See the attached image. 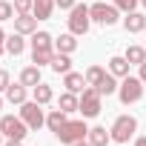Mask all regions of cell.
Segmentation results:
<instances>
[{"instance_id": "9c48e42d", "label": "cell", "mask_w": 146, "mask_h": 146, "mask_svg": "<svg viewBox=\"0 0 146 146\" xmlns=\"http://www.w3.org/2000/svg\"><path fill=\"white\" fill-rule=\"evenodd\" d=\"M123 29L129 32V35H137V32H146V15L143 12H129L126 17H123Z\"/></svg>"}, {"instance_id": "603a6c76", "label": "cell", "mask_w": 146, "mask_h": 146, "mask_svg": "<svg viewBox=\"0 0 146 146\" xmlns=\"http://www.w3.org/2000/svg\"><path fill=\"white\" fill-rule=\"evenodd\" d=\"M117 86H120V83H117V78L112 75V72H106V78H103V80H100L95 89H98L103 98H109V95H117Z\"/></svg>"}, {"instance_id": "3957f363", "label": "cell", "mask_w": 146, "mask_h": 146, "mask_svg": "<svg viewBox=\"0 0 146 146\" xmlns=\"http://www.w3.org/2000/svg\"><path fill=\"white\" fill-rule=\"evenodd\" d=\"M89 15H92V23H100V26H115L120 20V9L106 0H95L89 6Z\"/></svg>"}, {"instance_id": "9a60e30c", "label": "cell", "mask_w": 146, "mask_h": 146, "mask_svg": "<svg viewBox=\"0 0 146 146\" xmlns=\"http://www.w3.org/2000/svg\"><path fill=\"white\" fill-rule=\"evenodd\" d=\"M86 140L92 146H109L112 143V132H106V126H92L89 135H86Z\"/></svg>"}, {"instance_id": "4dcf8cb0", "label": "cell", "mask_w": 146, "mask_h": 146, "mask_svg": "<svg viewBox=\"0 0 146 146\" xmlns=\"http://www.w3.org/2000/svg\"><path fill=\"white\" fill-rule=\"evenodd\" d=\"M9 83H12V80H9V72H6V69H0V95L9 89Z\"/></svg>"}, {"instance_id": "7a4b0ae2", "label": "cell", "mask_w": 146, "mask_h": 146, "mask_svg": "<svg viewBox=\"0 0 146 146\" xmlns=\"http://www.w3.org/2000/svg\"><path fill=\"white\" fill-rule=\"evenodd\" d=\"M109 132H112V143H129L137 132V117L135 115H117Z\"/></svg>"}, {"instance_id": "44dd1931", "label": "cell", "mask_w": 146, "mask_h": 146, "mask_svg": "<svg viewBox=\"0 0 146 146\" xmlns=\"http://www.w3.org/2000/svg\"><path fill=\"white\" fill-rule=\"evenodd\" d=\"M54 9H57V3H54V0H35V9H32V15H35L37 20H49Z\"/></svg>"}, {"instance_id": "4fadbf2b", "label": "cell", "mask_w": 146, "mask_h": 146, "mask_svg": "<svg viewBox=\"0 0 146 146\" xmlns=\"http://www.w3.org/2000/svg\"><path fill=\"white\" fill-rule=\"evenodd\" d=\"M57 109H63L66 115H75L78 109H80V95H75V92H63L60 95V100H57Z\"/></svg>"}, {"instance_id": "e575fe53", "label": "cell", "mask_w": 146, "mask_h": 146, "mask_svg": "<svg viewBox=\"0 0 146 146\" xmlns=\"http://www.w3.org/2000/svg\"><path fill=\"white\" fill-rule=\"evenodd\" d=\"M6 37H9V35L3 32V26H0V43H3V46H6Z\"/></svg>"}, {"instance_id": "8992f818", "label": "cell", "mask_w": 146, "mask_h": 146, "mask_svg": "<svg viewBox=\"0 0 146 146\" xmlns=\"http://www.w3.org/2000/svg\"><path fill=\"white\" fill-rule=\"evenodd\" d=\"M100 109H103V95H100L95 86H86V89L80 92V109H78V112L89 120V117H98Z\"/></svg>"}, {"instance_id": "cb8c5ba5", "label": "cell", "mask_w": 146, "mask_h": 146, "mask_svg": "<svg viewBox=\"0 0 146 146\" xmlns=\"http://www.w3.org/2000/svg\"><path fill=\"white\" fill-rule=\"evenodd\" d=\"M29 43H32V49H54V37H52L49 32H43V29L35 32Z\"/></svg>"}, {"instance_id": "484cf974", "label": "cell", "mask_w": 146, "mask_h": 146, "mask_svg": "<svg viewBox=\"0 0 146 146\" xmlns=\"http://www.w3.org/2000/svg\"><path fill=\"white\" fill-rule=\"evenodd\" d=\"M83 75H86V83H89V86H98V83L106 78V69H103V66H98V63H92V66L83 72Z\"/></svg>"}, {"instance_id": "74e56055", "label": "cell", "mask_w": 146, "mask_h": 146, "mask_svg": "<svg viewBox=\"0 0 146 146\" xmlns=\"http://www.w3.org/2000/svg\"><path fill=\"white\" fill-rule=\"evenodd\" d=\"M0 146H3V132H0Z\"/></svg>"}, {"instance_id": "83f0119b", "label": "cell", "mask_w": 146, "mask_h": 146, "mask_svg": "<svg viewBox=\"0 0 146 146\" xmlns=\"http://www.w3.org/2000/svg\"><path fill=\"white\" fill-rule=\"evenodd\" d=\"M15 15H32V9H35V0H15Z\"/></svg>"}, {"instance_id": "8d00e7d4", "label": "cell", "mask_w": 146, "mask_h": 146, "mask_svg": "<svg viewBox=\"0 0 146 146\" xmlns=\"http://www.w3.org/2000/svg\"><path fill=\"white\" fill-rule=\"evenodd\" d=\"M6 146H23L20 140H6Z\"/></svg>"}, {"instance_id": "d4e9b609", "label": "cell", "mask_w": 146, "mask_h": 146, "mask_svg": "<svg viewBox=\"0 0 146 146\" xmlns=\"http://www.w3.org/2000/svg\"><path fill=\"white\" fill-rule=\"evenodd\" d=\"M52 57H54V49H32V63L35 66H49L52 63Z\"/></svg>"}, {"instance_id": "4316f807", "label": "cell", "mask_w": 146, "mask_h": 146, "mask_svg": "<svg viewBox=\"0 0 146 146\" xmlns=\"http://www.w3.org/2000/svg\"><path fill=\"white\" fill-rule=\"evenodd\" d=\"M123 57H126V60H129L132 66H140V63L146 60V49H143V46H129Z\"/></svg>"}, {"instance_id": "f1b7e54d", "label": "cell", "mask_w": 146, "mask_h": 146, "mask_svg": "<svg viewBox=\"0 0 146 146\" xmlns=\"http://www.w3.org/2000/svg\"><path fill=\"white\" fill-rule=\"evenodd\" d=\"M15 17V6L9 3V0H0V23H6Z\"/></svg>"}, {"instance_id": "ffe728a7", "label": "cell", "mask_w": 146, "mask_h": 146, "mask_svg": "<svg viewBox=\"0 0 146 146\" xmlns=\"http://www.w3.org/2000/svg\"><path fill=\"white\" fill-rule=\"evenodd\" d=\"M66 120H69V115H66L63 109H52V112L46 115V126H49V132H52V135H54V132H60Z\"/></svg>"}, {"instance_id": "7c38bea8", "label": "cell", "mask_w": 146, "mask_h": 146, "mask_svg": "<svg viewBox=\"0 0 146 146\" xmlns=\"http://www.w3.org/2000/svg\"><path fill=\"white\" fill-rule=\"evenodd\" d=\"M6 100L15 103V106L26 103V100H29V86H23V83H9V89H6Z\"/></svg>"}, {"instance_id": "8fae6325", "label": "cell", "mask_w": 146, "mask_h": 146, "mask_svg": "<svg viewBox=\"0 0 146 146\" xmlns=\"http://www.w3.org/2000/svg\"><path fill=\"white\" fill-rule=\"evenodd\" d=\"M63 86H66L69 92L80 95L89 83H86V75H80V72H66V75H63Z\"/></svg>"}, {"instance_id": "f35d334b", "label": "cell", "mask_w": 146, "mask_h": 146, "mask_svg": "<svg viewBox=\"0 0 146 146\" xmlns=\"http://www.w3.org/2000/svg\"><path fill=\"white\" fill-rule=\"evenodd\" d=\"M140 6H143V9H146V0H140Z\"/></svg>"}, {"instance_id": "5bb4252c", "label": "cell", "mask_w": 146, "mask_h": 146, "mask_svg": "<svg viewBox=\"0 0 146 146\" xmlns=\"http://www.w3.org/2000/svg\"><path fill=\"white\" fill-rule=\"evenodd\" d=\"M54 52H63V54H72V52H78V35L66 32V35L54 37Z\"/></svg>"}, {"instance_id": "ba28073f", "label": "cell", "mask_w": 146, "mask_h": 146, "mask_svg": "<svg viewBox=\"0 0 146 146\" xmlns=\"http://www.w3.org/2000/svg\"><path fill=\"white\" fill-rule=\"evenodd\" d=\"M20 117H23V123H26L32 132H37V129L46 126V112H43V106H40L37 100H26V103H20Z\"/></svg>"}, {"instance_id": "d590c367", "label": "cell", "mask_w": 146, "mask_h": 146, "mask_svg": "<svg viewBox=\"0 0 146 146\" xmlns=\"http://www.w3.org/2000/svg\"><path fill=\"white\" fill-rule=\"evenodd\" d=\"M72 146H92V143H89V140L83 137V140H78V143H72Z\"/></svg>"}, {"instance_id": "1f68e13d", "label": "cell", "mask_w": 146, "mask_h": 146, "mask_svg": "<svg viewBox=\"0 0 146 146\" xmlns=\"http://www.w3.org/2000/svg\"><path fill=\"white\" fill-rule=\"evenodd\" d=\"M54 3H57V9H63V12H72V9L78 6V0H54Z\"/></svg>"}, {"instance_id": "52a82bcc", "label": "cell", "mask_w": 146, "mask_h": 146, "mask_svg": "<svg viewBox=\"0 0 146 146\" xmlns=\"http://www.w3.org/2000/svg\"><path fill=\"white\" fill-rule=\"evenodd\" d=\"M0 132H3L6 140H20V143H23V137H26L32 129L23 123L20 115H17V117H15V115H3V117H0Z\"/></svg>"}, {"instance_id": "7402d4cb", "label": "cell", "mask_w": 146, "mask_h": 146, "mask_svg": "<svg viewBox=\"0 0 146 146\" xmlns=\"http://www.w3.org/2000/svg\"><path fill=\"white\" fill-rule=\"evenodd\" d=\"M52 72H57V75H66V72H72V54H63V52H54L52 57Z\"/></svg>"}, {"instance_id": "ac0fdd59", "label": "cell", "mask_w": 146, "mask_h": 146, "mask_svg": "<svg viewBox=\"0 0 146 146\" xmlns=\"http://www.w3.org/2000/svg\"><path fill=\"white\" fill-rule=\"evenodd\" d=\"M129 66H132V63H129L123 54H115V57H109V72H112L115 78H120V80L129 75Z\"/></svg>"}, {"instance_id": "ab89813d", "label": "cell", "mask_w": 146, "mask_h": 146, "mask_svg": "<svg viewBox=\"0 0 146 146\" xmlns=\"http://www.w3.org/2000/svg\"><path fill=\"white\" fill-rule=\"evenodd\" d=\"M0 109H3V98H0Z\"/></svg>"}, {"instance_id": "e0dca14e", "label": "cell", "mask_w": 146, "mask_h": 146, "mask_svg": "<svg viewBox=\"0 0 146 146\" xmlns=\"http://www.w3.org/2000/svg\"><path fill=\"white\" fill-rule=\"evenodd\" d=\"M32 100H37L40 106H49V103L54 100V89H52L49 83H37V86L32 89Z\"/></svg>"}, {"instance_id": "f546056e", "label": "cell", "mask_w": 146, "mask_h": 146, "mask_svg": "<svg viewBox=\"0 0 146 146\" xmlns=\"http://www.w3.org/2000/svg\"><path fill=\"white\" fill-rule=\"evenodd\" d=\"M112 3H115L123 15H129V12H135V9L140 6V0H112Z\"/></svg>"}, {"instance_id": "836d02e7", "label": "cell", "mask_w": 146, "mask_h": 146, "mask_svg": "<svg viewBox=\"0 0 146 146\" xmlns=\"http://www.w3.org/2000/svg\"><path fill=\"white\" fill-rule=\"evenodd\" d=\"M137 78H140V80H143V83H146V60H143V63H140V72H137Z\"/></svg>"}, {"instance_id": "5b68a950", "label": "cell", "mask_w": 146, "mask_h": 146, "mask_svg": "<svg viewBox=\"0 0 146 146\" xmlns=\"http://www.w3.org/2000/svg\"><path fill=\"white\" fill-rule=\"evenodd\" d=\"M69 32L72 35H78V37H83L89 29H92V15H89V6L86 3H78L75 9L69 12Z\"/></svg>"}, {"instance_id": "30bf717a", "label": "cell", "mask_w": 146, "mask_h": 146, "mask_svg": "<svg viewBox=\"0 0 146 146\" xmlns=\"http://www.w3.org/2000/svg\"><path fill=\"white\" fill-rule=\"evenodd\" d=\"M15 32L17 35H35L37 32V17L35 15H15Z\"/></svg>"}, {"instance_id": "277c9868", "label": "cell", "mask_w": 146, "mask_h": 146, "mask_svg": "<svg viewBox=\"0 0 146 146\" xmlns=\"http://www.w3.org/2000/svg\"><path fill=\"white\" fill-rule=\"evenodd\" d=\"M89 135V126H86V117H80V120H66L63 123V129L60 132H54V137L60 140V143H66V146H72V143H78V140H83Z\"/></svg>"}, {"instance_id": "2e32d148", "label": "cell", "mask_w": 146, "mask_h": 146, "mask_svg": "<svg viewBox=\"0 0 146 146\" xmlns=\"http://www.w3.org/2000/svg\"><path fill=\"white\" fill-rule=\"evenodd\" d=\"M20 83L23 86H29V89H35L37 83H43V78H40V66H26V69H20Z\"/></svg>"}, {"instance_id": "6da1fadb", "label": "cell", "mask_w": 146, "mask_h": 146, "mask_svg": "<svg viewBox=\"0 0 146 146\" xmlns=\"http://www.w3.org/2000/svg\"><path fill=\"white\" fill-rule=\"evenodd\" d=\"M143 92H146V83H143L140 78L126 75V78L120 80V86H117V100H120L123 106H132V103H137V100L143 98Z\"/></svg>"}, {"instance_id": "d6986e66", "label": "cell", "mask_w": 146, "mask_h": 146, "mask_svg": "<svg viewBox=\"0 0 146 146\" xmlns=\"http://www.w3.org/2000/svg\"><path fill=\"white\" fill-rule=\"evenodd\" d=\"M26 35H9L6 37V54H12V57H17V54H23L26 52V40H23Z\"/></svg>"}, {"instance_id": "d6a6232c", "label": "cell", "mask_w": 146, "mask_h": 146, "mask_svg": "<svg viewBox=\"0 0 146 146\" xmlns=\"http://www.w3.org/2000/svg\"><path fill=\"white\" fill-rule=\"evenodd\" d=\"M132 146H146V135H137V137L132 140Z\"/></svg>"}]
</instances>
